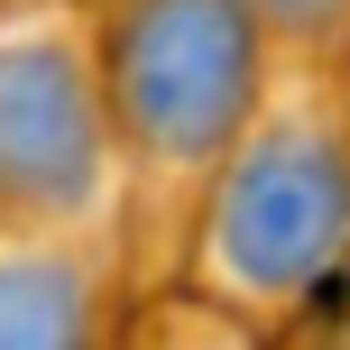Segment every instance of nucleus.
<instances>
[{
  "label": "nucleus",
  "instance_id": "nucleus-1",
  "mask_svg": "<svg viewBox=\"0 0 350 350\" xmlns=\"http://www.w3.org/2000/svg\"><path fill=\"white\" fill-rule=\"evenodd\" d=\"M0 350H74V304L46 277H10L0 286Z\"/></svg>",
  "mask_w": 350,
  "mask_h": 350
}]
</instances>
